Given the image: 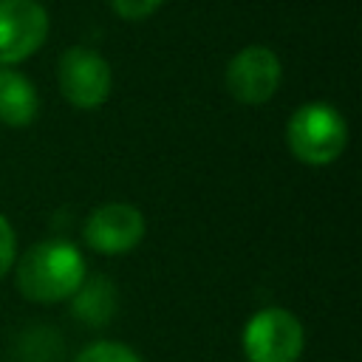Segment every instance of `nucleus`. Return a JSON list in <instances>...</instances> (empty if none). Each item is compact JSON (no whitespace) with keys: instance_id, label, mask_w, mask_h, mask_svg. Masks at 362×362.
Here are the masks:
<instances>
[{"instance_id":"nucleus-10","label":"nucleus","mask_w":362,"mask_h":362,"mask_svg":"<svg viewBox=\"0 0 362 362\" xmlns=\"http://www.w3.org/2000/svg\"><path fill=\"white\" fill-rule=\"evenodd\" d=\"M74 362H144V359L124 342L102 339V342H93V345L82 348Z\"/></svg>"},{"instance_id":"nucleus-12","label":"nucleus","mask_w":362,"mask_h":362,"mask_svg":"<svg viewBox=\"0 0 362 362\" xmlns=\"http://www.w3.org/2000/svg\"><path fill=\"white\" fill-rule=\"evenodd\" d=\"M17 260V235L6 215H0V280L14 269Z\"/></svg>"},{"instance_id":"nucleus-2","label":"nucleus","mask_w":362,"mask_h":362,"mask_svg":"<svg viewBox=\"0 0 362 362\" xmlns=\"http://www.w3.org/2000/svg\"><path fill=\"white\" fill-rule=\"evenodd\" d=\"M286 144L291 156L308 167L334 164L348 144V122L328 102H305L286 122Z\"/></svg>"},{"instance_id":"nucleus-6","label":"nucleus","mask_w":362,"mask_h":362,"mask_svg":"<svg viewBox=\"0 0 362 362\" xmlns=\"http://www.w3.org/2000/svg\"><path fill=\"white\" fill-rule=\"evenodd\" d=\"M48 11L37 0H0V65L14 68L48 40Z\"/></svg>"},{"instance_id":"nucleus-3","label":"nucleus","mask_w":362,"mask_h":362,"mask_svg":"<svg viewBox=\"0 0 362 362\" xmlns=\"http://www.w3.org/2000/svg\"><path fill=\"white\" fill-rule=\"evenodd\" d=\"M240 342L249 362H297L305 345V331L288 308L269 305L249 317Z\"/></svg>"},{"instance_id":"nucleus-5","label":"nucleus","mask_w":362,"mask_h":362,"mask_svg":"<svg viewBox=\"0 0 362 362\" xmlns=\"http://www.w3.org/2000/svg\"><path fill=\"white\" fill-rule=\"evenodd\" d=\"M283 79V65L277 54L266 45H246L240 48L223 71V85L229 96L240 105H263L269 102Z\"/></svg>"},{"instance_id":"nucleus-1","label":"nucleus","mask_w":362,"mask_h":362,"mask_svg":"<svg viewBox=\"0 0 362 362\" xmlns=\"http://www.w3.org/2000/svg\"><path fill=\"white\" fill-rule=\"evenodd\" d=\"M88 277L85 255L59 238L40 240L14 260V283L17 291L31 303H62L74 297V291Z\"/></svg>"},{"instance_id":"nucleus-11","label":"nucleus","mask_w":362,"mask_h":362,"mask_svg":"<svg viewBox=\"0 0 362 362\" xmlns=\"http://www.w3.org/2000/svg\"><path fill=\"white\" fill-rule=\"evenodd\" d=\"M164 6V0H110V8L116 11V17L127 20V23H139L147 20L150 14H156Z\"/></svg>"},{"instance_id":"nucleus-7","label":"nucleus","mask_w":362,"mask_h":362,"mask_svg":"<svg viewBox=\"0 0 362 362\" xmlns=\"http://www.w3.org/2000/svg\"><path fill=\"white\" fill-rule=\"evenodd\" d=\"M85 243L99 255H127L133 252L144 238V215L124 201L99 204L85 226H82Z\"/></svg>"},{"instance_id":"nucleus-8","label":"nucleus","mask_w":362,"mask_h":362,"mask_svg":"<svg viewBox=\"0 0 362 362\" xmlns=\"http://www.w3.org/2000/svg\"><path fill=\"white\" fill-rule=\"evenodd\" d=\"M40 113V96L34 82L14 71L0 65V124L6 127H28Z\"/></svg>"},{"instance_id":"nucleus-9","label":"nucleus","mask_w":362,"mask_h":362,"mask_svg":"<svg viewBox=\"0 0 362 362\" xmlns=\"http://www.w3.org/2000/svg\"><path fill=\"white\" fill-rule=\"evenodd\" d=\"M116 311V288L105 277H85L82 286L74 291V314L79 322L90 328H102L110 322Z\"/></svg>"},{"instance_id":"nucleus-4","label":"nucleus","mask_w":362,"mask_h":362,"mask_svg":"<svg viewBox=\"0 0 362 362\" xmlns=\"http://www.w3.org/2000/svg\"><path fill=\"white\" fill-rule=\"evenodd\" d=\"M57 82L68 105L79 110H96L107 102L113 90V71L96 48L71 45L57 62Z\"/></svg>"}]
</instances>
